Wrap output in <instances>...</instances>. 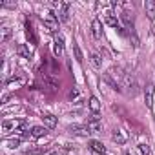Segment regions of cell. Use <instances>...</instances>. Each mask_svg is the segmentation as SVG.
Instances as JSON below:
<instances>
[{"instance_id":"obj_1","label":"cell","mask_w":155,"mask_h":155,"mask_svg":"<svg viewBox=\"0 0 155 155\" xmlns=\"http://www.w3.org/2000/svg\"><path fill=\"white\" fill-rule=\"evenodd\" d=\"M42 24L49 33H57L58 29V15H55L53 11L48 13V17H42Z\"/></svg>"},{"instance_id":"obj_2","label":"cell","mask_w":155,"mask_h":155,"mask_svg":"<svg viewBox=\"0 0 155 155\" xmlns=\"http://www.w3.org/2000/svg\"><path fill=\"white\" fill-rule=\"evenodd\" d=\"M86 126L90 128V131H91V133H99V131H101V128H102V122H101L99 113H91V115L88 117V124H86Z\"/></svg>"},{"instance_id":"obj_3","label":"cell","mask_w":155,"mask_h":155,"mask_svg":"<svg viewBox=\"0 0 155 155\" xmlns=\"http://www.w3.org/2000/svg\"><path fill=\"white\" fill-rule=\"evenodd\" d=\"M40 79H42V82L46 84V88H48L49 91H57V90H58V81L53 79V77H49V75H46V71L40 73Z\"/></svg>"},{"instance_id":"obj_4","label":"cell","mask_w":155,"mask_h":155,"mask_svg":"<svg viewBox=\"0 0 155 155\" xmlns=\"http://www.w3.org/2000/svg\"><path fill=\"white\" fill-rule=\"evenodd\" d=\"M53 53L57 57H60L64 53V38L60 35H55V40H53Z\"/></svg>"},{"instance_id":"obj_5","label":"cell","mask_w":155,"mask_h":155,"mask_svg":"<svg viewBox=\"0 0 155 155\" xmlns=\"http://www.w3.org/2000/svg\"><path fill=\"white\" fill-rule=\"evenodd\" d=\"M91 35H93L95 40H101V35H102V24H101L99 18H95V20L91 22Z\"/></svg>"},{"instance_id":"obj_6","label":"cell","mask_w":155,"mask_h":155,"mask_svg":"<svg viewBox=\"0 0 155 155\" xmlns=\"http://www.w3.org/2000/svg\"><path fill=\"white\" fill-rule=\"evenodd\" d=\"M153 91H155V88L151 84H148L146 90H144V102H146L148 108H151V104H153Z\"/></svg>"},{"instance_id":"obj_7","label":"cell","mask_w":155,"mask_h":155,"mask_svg":"<svg viewBox=\"0 0 155 155\" xmlns=\"http://www.w3.org/2000/svg\"><path fill=\"white\" fill-rule=\"evenodd\" d=\"M102 79H104V82H106V84H108L111 90H115V91H120V86H119V82L113 79V77H111L110 73H104V75H102Z\"/></svg>"},{"instance_id":"obj_8","label":"cell","mask_w":155,"mask_h":155,"mask_svg":"<svg viewBox=\"0 0 155 155\" xmlns=\"http://www.w3.org/2000/svg\"><path fill=\"white\" fill-rule=\"evenodd\" d=\"M90 148H91V151H95V153H99V155H104L106 153V148H104V144L101 142V140H90Z\"/></svg>"},{"instance_id":"obj_9","label":"cell","mask_w":155,"mask_h":155,"mask_svg":"<svg viewBox=\"0 0 155 155\" xmlns=\"http://www.w3.org/2000/svg\"><path fill=\"white\" fill-rule=\"evenodd\" d=\"M69 130H71L75 135H81V137H88V135L91 133L88 126H77V124H75V126H69Z\"/></svg>"},{"instance_id":"obj_10","label":"cell","mask_w":155,"mask_h":155,"mask_svg":"<svg viewBox=\"0 0 155 155\" xmlns=\"http://www.w3.org/2000/svg\"><path fill=\"white\" fill-rule=\"evenodd\" d=\"M104 22H106L108 26H111V28H117V26H119V18H117V15H113L111 11H106V13H104Z\"/></svg>"},{"instance_id":"obj_11","label":"cell","mask_w":155,"mask_h":155,"mask_svg":"<svg viewBox=\"0 0 155 155\" xmlns=\"http://www.w3.org/2000/svg\"><path fill=\"white\" fill-rule=\"evenodd\" d=\"M22 122H24V120H4V122H2V128H4V131H11V130H18Z\"/></svg>"},{"instance_id":"obj_12","label":"cell","mask_w":155,"mask_h":155,"mask_svg":"<svg viewBox=\"0 0 155 155\" xmlns=\"http://www.w3.org/2000/svg\"><path fill=\"white\" fill-rule=\"evenodd\" d=\"M68 9H69V4H68V2H62L60 11H58V18H60V22H68V20H69V13H68Z\"/></svg>"},{"instance_id":"obj_13","label":"cell","mask_w":155,"mask_h":155,"mask_svg":"<svg viewBox=\"0 0 155 155\" xmlns=\"http://www.w3.org/2000/svg\"><path fill=\"white\" fill-rule=\"evenodd\" d=\"M144 9H146V15L153 20L155 18V0H146V2H144Z\"/></svg>"},{"instance_id":"obj_14","label":"cell","mask_w":155,"mask_h":155,"mask_svg":"<svg viewBox=\"0 0 155 155\" xmlns=\"http://www.w3.org/2000/svg\"><path fill=\"white\" fill-rule=\"evenodd\" d=\"M17 53L22 57V58H31V49H29V44L26 46V44H20L18 48H17Z\"/></svg>"},{"instance_id":"obj_15","label":"cell","mask_w":155,"mask_h":155,"mask_svg":"<svg viewBox=\"0 0 155 155\" xmlns=\"http://www.w3.org/2000/svg\"><path fill=\"white\" fill-rule=\"evenodd\" d=\"M46 133H48L46 126H33V128H31V137H35V139H40V137H44Z\"/></svg>"},{"instance_id":"obj_16","label":"cell","mask_w":155,"mask_h":155,"mask_svg":"<svg viewBox=\"0 0 155 155\" xmlns=\"http://www.w3.org/2000/svg\"><path fill=\"white\" fill-rule=\"evenodd\" d=\"M124 88H128V93H135V79L131 75L124 77Z\"/></svg>"},{"instance_id":"obj_17","label":"cell","mask_w":155,"mask_h":155,"mask_svg":"<svg viewBox=\"0 0 155 155\" xmlns=\"http://www.w3.org/2000/svg\"><path fill=\"white\" fill-rule=\"evenodd\" d=\"M111 140L117 142V144H124V142H126V135H124L120 130H115V131L111 133Z\"/></svg>"},{"instance_id":"obj_18","label":"cell","mask_w":155,"mask_h":155,"mask_svg":"<svg viewBox=\"0 0 155 155\" xmlns=\"http://www.w3.org/2000/svg\"><path fill=\"white\" fill-rule=\"evenodd\" d=\"M42 120H44V124H46V128H55L57 126V117L55 115H42Z\"/></svg>"},{"instance_id":"obj_19","label":"cell","mask_w":155,"mask_h":155,"mask_svg":"<svg viewBox=\"0 0 155 155\" xmlns=\"http://www.w3.org/2000/svg\"><path fill=\"white\" fill-rule=\"evenodd\" d=\"M0 31H2V35H0V42H2V44H6V42L11 38L13 31H11V28H8V26H4L2 29H0Z\"/></svg>"},{"instance_id":"obj_20","label":"cell","mask_w":155,"mask_h":155,"mask_svg":"<svg viewBox=\"0 0 155 155\" xmlns=\"http://www.w3.org/2000/svg\"><path fill=\"white\" fill-rule=\"evenodd\" d=\"M119 18H120L126 26H131V24H133V15H131V13H128V11H120Z\"/></svg>"},{"instance_id":"obj_21","label":"cell","mask_w":155,"mask_h":155,"mask_svg":"<svg viewBox=\"0 0 155 155\" xmlns=\"http://www.w3.org/2000/svg\"><path fill=\"white\" fill-rule=\"evenodd\" d=\"M90 110H91L93 113H99V111H101V102H99L97 97H90Z\"/></svg>"},{"instance_id":"obj_22","label":"cell","mask_w":155,"mask_h":155,"mask_svg":"<svg viewBox=\"0 0 155 155\" xmlns=\"http://www.w3.org/2000/svg\"><path fill=\"white\" fill-rule=\"evenodd\" d=\"M91 64H93V68L101 69V68H102V58H101L97 53H93V55H91Z\"/></svg>"},{"instance_id":"obj_23","label":"cell","mask_w":155,"mask_h":155,"mask_svg":"<svg viewBox=\"0 0 155 155\" xmlns=\"http://www.w3.org/2000/svg\"><path fill=\"white\" fill-rule=\"evenodd\" d=\"M26 37H28V40H29L31 44H37V37L33 35V29H31L29 24H28V28H26Z\"/></svg>"},{"instance_id":"obj_24","label":"cell","mask_w":155,"mask_h":155,"mask_svg":"<svg viewBox=\"0 0 155 155\" xmlns=\"http://www.w3.org/2000/svg\"><path fill=\"white\" fill-rule=\"evenodd\" d=\"M137 150H139V155H150V148H148V144H139Z\"/></svg>"},{"instance_id":"obj_25","label":"cell","mask_w":155,"mask_h":155,"mask_svg":"<svg viewBox=\"0 0 155 155\" xmlns=\"http://www.w3.org/2000/svg\"><path fill=\"white\" fill-rule=\"evenodd\" d=\"M44 151H46V148H44V146H38V148L28 150V153H29V155H40V153H44Z\"/></svg>"},{"instance_id":"obj_26","label":"cell","mask_w":155,"mask_h":155,"mask_svg":"<svg viewBox=\"0 0 155 155\" xmlns=\"http://www.w3.org/2000/svg\"><path fill=\"white\" fill-rule=\"evenodd\" d=\"M73 51H75V57H77V60H79V62H82V51H81V48L77 46V44H73Z\"/></svg>"},{"instance_id":"obj_27","label":"cell","mask_w":155,"mask_h":155,"mask_svg":"<svg viewBox=\"0 0 155 155\" xmlns=\"http://www.w3.org/2000/svg\"><path fill=\"white\" fill-rule=\"evenodd\" d=\"M79 97H81V91L77 90V88H73V90L69 91V99H71V101H79Z\"/></svg>"},{"instance_id":"obj_28","label":"cell","mask_w":155,"mask_h":155,"mask_svg":"<svg viewBox=\"0 0 155 155\" xmlns=\"http://www.w3.org/2000/svg\"><path fill=\"white\" fill-rule=\"evenodd\" d=\"M18 142H20L18 139H15V140H4V144H6L8 148H17V146H18Z\"/></svg>"},{"instance_id":"obj_29","label":"cell","mask_w":155,"mask_h":155,"mask_svg":"<svg viewBox=\"0 0 155 155\" xmlns=\"http://www.w3.org/2000/svg\"><path fill=\"white\" fill-rule=\"evenodd\" d=\"M46 155H64L62 151H58V150H51V151H48Z\"/></svg>"},{"instance_id":"obj_30","label":"cell","mask_w":155,"mask_h":155,"mask_svg":"<svg viewBox=\"0 0 155 155\" xmlns=\"http://www.w3.org/2000/svg\"><path fill=\"white\" fill-rule=\"evenodd\" d=\"M4 6H6V8H15V4H13V2H4Z\"/></svg>"}]
</instances>
